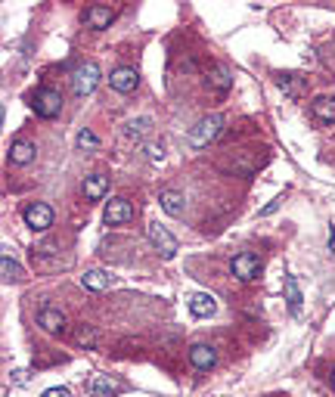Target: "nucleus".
<instances>
[{
	"mask_svg": "<svg viewBox=\"0 0 335 397\" xmlns=\"http://www.w3.org/2000/svg\"><path fill=\"white\" fill-rule=\"evenodd\" d=\"M97 84H99V65L93 59L81 62V65L72 72V90H74V96H90Z\"/></svg>",
	"mask_w": 335,
	"mask_h": 397,
	"instance_id": "nucleus-1",
	"label": "nucleus"
},
{
	"mask_svg": "<svg viewBox=\"0 0 335 397\" xmlns=\"http://www.w3.org/2000/svg\"><path fill=\"white\" fill-rule=\"evenodd\" d=\"M31 109L41 118H56L62 112V93L53 90V87H41V90L31 96Z\"/></svg>",
	"mask_w": 335,
	"mask_h": 397,
	"instance_id": "nucleus-2",
	"label": "nucleus"
},
{
	"mask_svg": "<svg viewBox=\"0 0 335 397\" xmlns=\"http://www.w3.org/2000/svg\"><path fill=\"white\" fill-rule=\"evenodd\" d=\"M221 128H223V118L221 115H208V118H202V121L192 128V134H190V143L196 149H202V146H208L211 140H217V134H221Z\"/></svg>",
	"mask_w": 335,
	"mask_h": 397,
	"instance_id": "nucleus-3",
	"label": "nucleus"
},
{
	"mask_svg": "<svg viewBox=\"0 0 335 397\" xmlns=\"http://www.w3.org/2000/svg\"><path fill=\"white\" fill-rule=\"evenodd\" d=\"M230 273H233L239 283H252V279H258V273H261V261L254 258L252 252H242L230 261Z\"/></svg>",
	"mask_w": 335,
	"mask_h": 397,
	"instance_id": "nucleus-4",
	"label": "nucleus"
},
{
	"mask_svg": "<svg viewBox=\"0 0 335 397\" xmlns=\"http://www.w3.org/2000/svg\"><path fill=\"white\" fill-rule=\"evenodd\" d=\"M146 236H149V242L159 248V254H161L165 261H171L174 254H177V239H174V236L168 233L161 223H149V227H146Z\"/></svg>",
	"mask_w": 335,
	"mask_h": 397,
	"instance_id": "nucleus-5",
	"label": "nucleus"
},
{
	"mask_svg": "<svg viewBox=\"0 0 335 397\" xmlns=\"http://www.w3.org/2000/svg\"><path fill=\"white\" fill-rule=\"evenodd\" d=\"M22 217H25V223H28L31 230H37V233H43V230L53 227V208H50L47 202H31Z\"/></svg>",
	"mask_w": 335,
	"mask_h": 397,
	"instance_id": "nucleus-6",
	"label": "nucleus"
},
{
	"mask_svg": "<svg viewBox=\"0 0 335 397\" xmlns=\"http://www.w3.org/2000/svg\"><path fill=\"white\" fill-rule=\"evenodd\" d=\"M103 221H105V227H121V223L134 221V205H130L128 198H112L103 211Z\"/></svg>",
	"mask_w": 335,
	"mask_h": 397,
	"instance_id": "nucleus-7",
	"label": "nucleus"
},
{
	"mask_svg": "<svg viewBox=\"0 0 335 397\" xmlns=\"http://www.w3.org/2000/svg\"><path fill=\"white\" fill-rule=\"evenodd\" d=\"M37 326L50 335H59V332H65V316H62V310L53 307V304H41V307H37Z\"/></svg>",
	"mask_w": 335,
	"mask_h": 397,
	"instance_id": "nucleus-8",
	"label": "nucleus"
},
{
	"mask_svg": "<svg viewBox=\"0 0 335 397\" xmlns=\"http://www.w3.org/2000/svg\"><path fill=\"white\" fill-rule=\"evenodd\" d=\"M109 84H112V90H118V93H130L140 84V74H136V68H115V72L109 74Z\"/></svg>",
	"mask_w": 335,
	"mask_h": 397,
	"instance_id": "nucleus-9",
	"label": "nucleus"
},
{
	"mask_svg": "<svg viewBox=\"0 0 335 397\" xmlns=\"http://www.w3.org/2000/svg\"><path fill=\"white\" fill-rule=\"evenodd\" d=\"M105 192H109V177H105V174H90V177H84V198L87 202H99Z\"/></svg>",
	"mask_w": 335,
	"mask_h": 397,
	"instance_id": "nucleus-10",
	"label": "nucleus"
},
{
	"mask_svg": "<svg viewBox=\"0 0 335 397\" xmlns=\"http://www.w3.org/2000/svg\"><path fill=\"white\" fill-rule=\"evenodd\" d=\"M217 310V301L208 295V292H196V295H190V314L199 316V320H205V316H211Z\"/></svg>",
	"mask_w": 335,
	"mask_h": 397,
	"instance_id": "nucleus-11",
	"label": "nucleus"
},
{
	"mask_svg": "<svg viewBox=\"0 0 335 397\" xmlns=\"http://www.w3.org/2000/svg\"><path fill=\"white\" fill-rule=\"evenodd\" d=\"M310 112H314L316 121L335 124V96H316L314 103H310Z\"/></svg>",
	"mask_w": 335,
	"mask_h": 397,
	"instance_id": "nucleus-12",
	"label": "nucleus"
},
{
	"mask_svg": "<svg viewBox=\"0 0 335 397\" xmlns=\"http://www.w3.org/2000/svg\"><path fill=\"white\" fill-rule=\"evenodd\" d=\"M190 360L196 369H211V366L217 363V354L211 345H192L190 347Z\"/></svg>",
	"mask_w": 335,
	"mask_h": 397,
	"instance_id": "nucleus-13",
	"label": "nucleus"
},
{
	"mask_svg": "<svg viewBox=\"0 0 335 397\" xmlns=\"http://www.w3.org/2000/svg\"><path fill=\"white\" fill-rule=\"evenodd\" d=\"M112 19H115V12L109 10V6H90V10L84 12V22L90 25V28H109L112 25Z\"/></svg>",
	"mask_w": 335,
	"mask_h": 397,
	"instance_id": "nucleus-14",
	"label": "nucleus"
},
{
	"mask_svg": "<svg viewBox=\"0 0 335 397\" xmlns=\"http://www.w3.org/2000/svg\"><path fill=\"white\" fill-rule=\"evenodd\" d=\"M159 202H161V211L171 217H180L183 214V196H180L177 190H165L159 192Z\"/></svg>",
	"mask_w": 335,
	"mask_h": 397,
	"instance_id": "nucleus-15",
	"label": "nucleus"
},
{
	"mask_svg": "<svg viewBox=\"0 0 335 397\" xmlns=\"http://www.w3.org/2000/svg\"><path fill=\"white\" fill-rule=\"evenodd\" d=\"M87 388H90V397H115L118 394V385L112 382L109 376H93Z\"/></svg>",
	"mask_w": 335,
	"mask_h": 397,
	"instance_id": "nucleus-16",
	"label": "nucleus"
},
{
	"mask_svg": "<svg viewBox=\"0 0 335 397\" xmlns=\"http://www.w3.org/2000/svg\"><path fill=\"white\" fill-rule=\"evenodd\" d=\"M31 159H34V143L16 140V143L10 146V161H12V165H28Z\"/></svg>",
	"mask_w": 335,
	"mask_h": 397,
	"instance_id": "nucleus-17",
	"label": "nucleus"
},
{
	"mask_svg": "<svg viewBox=\"0 0 335 397\" xmlns=\"http://www.w3.org/2000/svg\"><path fill=\"white\" fill-rule=\"evenodd\" d=\"M208 84L214 87L217 93H223V90H230V84H233V72H230L227 65H214L208 72Z\"/></svg>",
	"mask_w": 335,
	"mask_h": 397,
	"instance_id": "nucleus-18",
	"label": "nucleus"
},
{
	"mask_svg": "<svg viewBox=\"0 0 335 397\" xmlns=\"http://www.w3.org/2000/svg\"><path fill=\"white\" fill-rule=\"evenodd\" d=\"M109 273L105 270H87L84 276H81V285L84 289H90V292H103V289H109Z\"/></svg>",
	"mask_w": 335,
	"mask_h": 397,
	"instance_id": "nucleus-19",
	"label": "nucleus"
},
{
	"mask_svg": "<svg viewBox=\"0 0 335 397\" xmlns=\"http://www.w3.org/2000/svg\"><path fill=\"white\" fill-rule=\"evenodd\" d=\"M276 87L283 93H289L292 99H298V96H301V90H304V81L298 78V74H276Z\"/></svg>",
	"mask_w": 335,
	"mask_h": 397,
	"instance_id": "nucleus-20",
	"label": "nucleus"
},
{
	"mask_svg": "<svg viewBox=\"0 0 335 397\" xmlns=\"http://www.w3.org/2000/svg\"><path fill=\"white\" fill-rule=\"evenodd\" d=\"M0 276H3V283H19L22 279V267L10 258V252L0 254Z\"/></svg>",
	"mask_w": 335,
	"mask_h": 397,
	"instance_id": "nucleus-21",
	"label": "nucleus"
},
{
	"mask_svg": "<svg viewBox=\"0 0 335 397\" xmlns=\"http://www.w3.org/2000/svg\"><path fill=\"white\" fill-rule=\"evenodd\" d=\"M149 130H152V118H134V121H128L124 134H128L130 140H143Z\"/></svg>",
	"mask_w": 335,
	"mask_h": 397,
	"instance_id": "nucleus-22",
	"label": "nucleus"
},
{
	"mask_svg": "<svg viewBox=\"0 0 335 397\" xmlns=\"http://www.w3.org/2000/svg\"><path fill=\"white\" fill-rule=\"evenodd\" d=\"M285 301H289V310H292V314H298V310H301V292H298L295 276L285 279Z\"/></svg>",
	"mask_w": 335,
	"mask_h": 397,
	"instance_id": "nucleus-23",
	"label": "nucleus"
},
{
	"mask_svg": "<svg viewBox=\"0 0 335 397\" xmlns=\"http://www.w3.org/2000/svg\"><path fill=\"white\" fill-rule=\"evenodd\" d=\"M74 341H78L81 347H93V345H97V332H93V329H87V326H81L78 332H74Z\"/></svg>",
	"mask_w": 335,
	"mask_h": 397,
	"instance_id": "nucleus-24",
	"label": "nucleus"
},
{
	"mask_svg": "<svg viewBox=\"0 0 335 397\" xmlns=\"http://www.w3.org/2000/svg\"><path fill=\"white\" fill-rule=\"evenodd\" d=\"M78 146L81 149H97L99 143H97V136H93L90 130H81V134H78Z\"/></svg>",
	"mask_w": 335,
	"mask_h": 397,
	"instance_id": "nucleus-25",
	"label": "nucleus"
},
{
	"mask_svg": "<svg viewBox=\"0 0 335 397\" xmlns=\"http://www.w3.org/2000/svg\"><path fill=\"white\" fill-rule=\"evenodd\" d=\"M143 152H146V159H149V161H161V159H165V149L155 146V143H149V146L143 149Z\"/></svg>",
	"mask_w": 335,
	"mask_h": 397,
	"instance_id": "nucleus-26",
	"label": "nucleus"
},
{
	"mask_svg": "<svg viewBox=\"0 0 335 397\" xmlns=\"http://www.w3.org/2000/svg\"><path fill=\"white\" fill-rule=\"evenodd\" d=\"M41 397H72V394H68V388H47Z\"/></svg>",
	"mask_w": 335,
	"mask_h": 397,
	"instance_id": "nucleus-27",
	"label": "nucleus"
},
{
	"mask_svg": "<svg viewBox=\"0 0 335 397\" xmlns=\"http://www.w3.org/2000/svg\"><path fill=\"white\" fill-rule=\"evenodd\" d=\"M279 202H283V198H276V202H270V205H267V208H264V211H261V214H273V211H276V208H279Z\"/></svg>",
	"mask_w": 335,
	"mask_h": 397,
	"instance_id": "nucleus-28",
	"label": "nucleus"
},
{
	"mask_svg": "<svg viewBox=\"0 0 335 397\" xmlns=\"http://www.w3.org/2000/svg\"><path fill=\"white\" fill-rule=\"evenodd\" d=\"M332 385H335V372H332Z\"/></svg>",
	"mask_w": 335,
	"mask_h": 397,
	"instance_id": "nucleus-29",
	"label": "nucleus"
}]
</instances>
